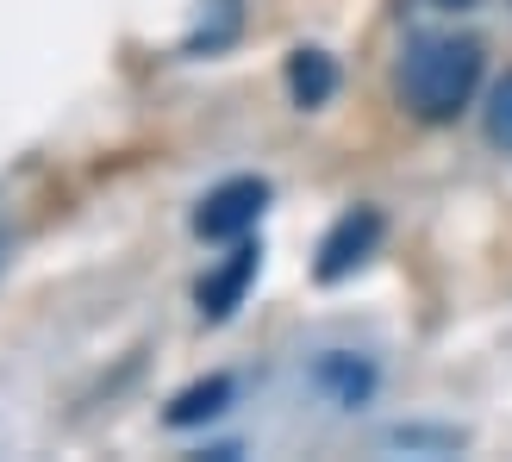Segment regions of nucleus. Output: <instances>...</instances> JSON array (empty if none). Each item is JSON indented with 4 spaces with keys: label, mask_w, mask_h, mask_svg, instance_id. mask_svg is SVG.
<instances>
[{
    "label": "nucleus",
    "mask_w": 512,
    "mask_h": 462,
    "mask_svg": "<svg viewBox=\"0 0 512 462\" xmlns=\"http://www.w3.org/2000/svg\"><path fill=\"white\" fill-rule=\"evenodd\" d=\"M0 263H7V238H0Z\"/></svg>",
    "instance_id": "obj_10"
},
{
    "label": "nucleus",
    "mask_w": 512,
    "mask_h": 462,
    "mask_svg": "<svg viewBox=\"0 0 512 462\" xmlns=\"http://www.w3.org/2000/svg\"><path fill=\"white\" fill-rule=\"evenodd\" d=\"M375 244H381V213H375V207H356V213H344V219L319 238L313 275H319V281H344V275H356V269L375 256Z\"/></svg>",
    "instance_id": "obj_3"
},
{
    "label": "nucleus",
    "mask_w": 512,
    "mask_h": 462,
    "mask_svg": "<svg viewBox=\"0 0 512 462\" xmlns=\"http://www.w3.org/2000/svg\"><path fill=\"white\" fill-rule=\"evenodd\" d=\"M431 7H469V0H431Z\"/></svg>",
    "instance_id": "obj_9"
},
{
    "label": "nucleus",
    "mask_w": 512,
    "mask_h": 462,
    "mask_svg": "<svg viewBox=\"0 0 512 462\" xmlns=\"http://www.w3.org/2000/svg\"><path fill=\"white\" fill-rule=\"evenodd\" d=\"M250 281H256V244L238 238V250L225 256V269H213L207 281H200V313L207 319H232L244 294H250Z\"/></svg>",
    "instance_id": "obj_4"
},
{
    "label": "nucleus",
    "mask_w": 512,
    "mask_h": 462,
    "mask_svg": "<svg viewBox=\"0 0 512 462\" xmlns=\"http://www.w3.org/2000/svg\"><path fill=\"white\" fill-rule=\"evenodd\" d=\"M263 207H269V182H256V175H232V182H219L207 200H200L194 231H200V238H213V244H238L244 231L263 219Z\"/></svg>",
    "instance_id": "obj_2"
},
{
    "label": "nucleus",
    "mask_w": 512,
    "mask_h": 462,
    "mask_svg": "<svg viewBox=\"0 0 512 462\" xmlns=\"http://www.w3.org/2000/svg\"><path fill=\"white\" fill-rule=\"evenodd\" d=\"M288 94H294V107H325L331 94H338V63L325 57V50H294L288 57Z\"/></svg>",
    "instance_id": "obj_6"
},
{
    "label": "nucleus",
    "mask_w": 512,
    "mask_h": 462,
    "mask_svg": "<svg viewBox=\"0 0 512 462\" xmlns=\"http://www.w3.org/2000/svg\"><path fill=\"white\" fill-rule=\"evenodd\" d=\"M313 381H319V388L338 400V406H363V400L375 394V363H363V356H350V350H331V356H319Z\"/></svg>",
    "instance_id": "obj_5"
},
{
    "label": "nucleus",
    "mask_w": 512,
    "mask_h": 462,
    "mask_svg": "<svg viewBox=\"0 0 512 462\" xmlns=\"http://www.w3.org/2000/svg\"><path fill=\"white\" fill-rule=\"evenodd\" d=\"M481 82V44L475 38H413L400 57V100L419 119L444 125L469 107V94Z\"/></svg>",
    "instance_id": "obj_1"
},
{
    "label": "nucleus",
    "mask_w": 512,
    "mask_h": 462,
    "mask_svg": "<svg viewBox=\"0 0 512 462\" xmlns=\"http://www.w3.org/2000/svg\"><path fill=\"white\" fill-rule=\"evenodd\" d=\"M225 406H232V375H213V381H194L188 394H175L169 400V425H207V419H219Z\"/></svg>",
    "instance_id": "obj_7"
},
{
    "label": "nucleus",
    "mask_w": 512,
    "mask_h": 462,
    "mask_svg": "<svg viewBox=\"0 0 512 462\" xmlns=\"http://www.w3.org/2000/svg\"><path fill=\"white\" fill-rule=\"evenodd\" d=\"M488 138L500 144V150H512V75L494 88V100H488Z\"/></svg>",
    "instance_id": "obj_8"
}]
</instances>
